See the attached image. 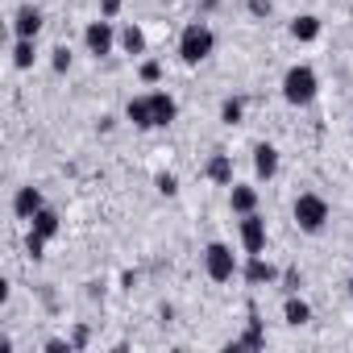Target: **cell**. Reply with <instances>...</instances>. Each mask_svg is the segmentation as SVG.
I'll use <instances>...</instances> for the list:
<instances>
[{
    "instance_id": "6da1fadb",
    "label": "cell",
    "mask_w": 353,
    "mask_h": 353,
    "mask_svg": "<svg viewBox=\"0 0 353 353\" xmlns=\"http://www.w3.org/2000/svg\"><path fill=\"white\" fill-rule=\"evenodd\" d=\"M212 50H216L212 26H208V21H188L183 34H179V59H183L188 67H200V63L212 59Z\"/></svg>"
},
{
    "instance_id": "7a4b0ae2",
    "label": "cell",
    "mask_w": 353,
    "mask_h": 353,
    "mask_svg": "<svg viewBox=\"0 0 353 353\" xmlns=\"http://www.w3.org/2000/svg\"><path fill=\"white\" fill-rule=\"evenodd\" d=\"M316 96H320V75H316L307 63L287 67V75H283V100L295 104V108H307Z\"/></svg>"
},
{
    "instance_id": "3957f363",
    "label": "cell",
    "mask_w": 353,
    "mask_h": 353,
    "mask_svg": "<svg viewBox=\"0 0 353 353\" xmlns=\"http://www.w3.org/2000/svg\"><path fill=\"white\" fill-rule=\"evenodd\" d=\"M291 216H295L299 233H312V237H316V233H324V225H328L332 208H328V200H324V196H316V192H303V196L295 200Z\"/></svg>"
},
{
    "instance_id": "277c9868",
    "label": "cell",
    "mask_w": 353,
    "mask_h": 353,
    "mask_svg": "<svg viewBox=\"0 0 353 353\" xmlns=\"http://www.w3.org/2000/svg\"><path fill=\"white\" fill-rule=\"evenodd\" d=\"M204 270H208L212 283H233V279L241 274V262H237L233 245H225V241H208V245H204Z\"/></svg>"
},
{
    "instance_id": "5b68a950",
    "label": "cell",
    "mask_w": 353,
    "mask_h": 353,
    "mask_svg": "<svg viewBox=\"0 0 353 353\" xmlns=\"http://www.w3.org/2000/svg\"><path fill=\"white\" fill-rule=\"evenodd\" d=\"M117 38H121V34L112 30V21H108V17H96V21H88V30H83V46H88V54H96V59L112 54Z\"/></svg>"
},
{
    "instance_id": "8992f818",
    "label": "cell",
    "mask_w": 353,
    "mask_h": 353,
    "mask_svg": "<svg viewBox=\"0 0 353 353\" xmlns=\"http://www.w3.org/2000/svg\"><path fill=\"white\" fill-rule=\"evenodd\" d=\"M237 233H241V250H245V254H266V221H262L258 212L241 216Z\"/></svg>"
},
{
    "instance_id": "52a82bcc",
    "label": "cell",
    "mask_w": 353,
    "mask_h": 353,
    "mask_svg": "<svg viewBox=\"0 0 353 353\" xmlns=\"http://www.w3.org/2000/svg\"><path fill=\"white\" fill-rule=\"evenodd\" d=\"M241 279L250 283V287H274L283 274L262 258V254H245V266H241Z\"/></svg>"
},
{
    "instance_id": "ba28073f",
    "label": "cell",
    "mask_w": 353,
    "mask_h": 353,
    "mask_svg": "<svg viewBox=\"0 0 353 353\" xmlns=\"http://www.w3.org/2000/svg\"><path fill=\"white\" fill-rule=\"evenodd\" d=\"M150 108H154V129H166V125H174V117H179V104H174V96L162 92V88L150 92Z\"/></svg>"
},
{
    "instance_id": "9c48e42d",
    "label": "cell",
    "mask_w": 353,
    "mask_h": 353,
    "mask_svg": "<svg viewBox=\"0 0 353 353\" xmlns=\"http://www.w3.org/2000/svg\"><path fill=\"white\" fill-rule=\"evenodd\" d=\"M13 34L17 38H38L42 34V9L38 5H21L13 13Z\"/></svg>"
},
{
    "instance_id": "30bf717a",
    "label": "cell",
    "mask_w": 353,
    "mask_h": 353,
    "mask_svg": "<svg viewBox=\"0 0 353 353\" xmlns=\"http://www.w3.org/2000/svg\"><path fill=\"white\" fill-rule=\"evenodd\" d=\"M254 174H258V179H266V183L279 174V150L270 141H258L254 145Z\"/></svg>"
},
{
    "instance_id": "8fae6325",
    "label": "cell",
    "mask_w": 353,
    "mask_h": 353,
    "mask_svg": "<svg viewBox=\"0 0 353 353\" xmlns=\"http://www.w3.org/2000/svg\"><path fill=\"white\" fill-rule=\"evenodd\" d=\"M42 208H46V200H42L38 188H17V196H13V212H17L21 221H34Z\"/></svg>"
},
{
    "instance_id": "7c38bea8",
    "label": "cell",
    "mask_w": 353,
    "mask_h": 353,
    "mask_svg": "<svg viewBox=\"0 0 353 353\" xmlns=\"http://www.w3.org/2000/svg\"><path fill=\"white\" fill-rule=\"evenodd\" d=\"M229 208H233V216H250V212H258V188H250V183H233V188H229Z\"/></svg>"
},
{
    "instance_id": "4fadbf2b",
    "label": "cell",
    "mask_w": 353,
    "mask_h": 353,
    "mask_svg": "<svg viewBox=\"0 0 353 353\" xmlns=\"http://www.w3.org/2000/svg\"><path fill=\"white\" fill-rule=\"evenodd\" d=\"M204 174L216 183V188H233V158L225 154V150H216L212 158H208V166H204Z\"/></svg>"
},
{
    "instance_id": "5bb4252c",
    "label": "cell",
    "mask_w": 353,
    "mask_h": 353,
    "mask_svg": "<svg viewBox=\"0 0 353 353\" xmlns=\"http://www.w3.org/2000/svg\"><path fill=\"white\" fill-rule=\"evenodd\" d=\"M125 121H129L133 129H154V108H150V92H145V96H133V100L125 104Z\"/></svg>"
},
{
    "instance_id": "9a60e30c",
    "label": "cell",
    "mask_w": 353,
    "mask_h": 353,
    "mask_svg": "<svg viewBox=\"0 0 353 353\" xmlns=\"http://www.w3.org/2000/svg\"><path fill=\"white\" fill-rule=\"evenodd\" d=\"M320 30H324V26H320L316 13H299V17L291 21V38H295V42H316Z\"/></svg>"
},
{
    "instance_id": "2e32d148",
    "label": "cell",
    "mask_w": 353,
    "mask_h": 353,
    "mask_svg": "<svg viewBox=\"0 0 353 353\" xmlns=\"http://www.w3.org/2000/svg\"><path fill=\"white\" fill-rule=\"evenodd\" d=\"M283 320H287L291 328H303V324L312 320V303L299 299V295H287V303H283Z\"/></svg>"
},
{
    "instance_id": "e0dca14e",
    "label": "cell",
    "mask_w": 353,
    "mask_h": 353,
    "mask_svg": "<svg viewBox=\"0 0 353 353\" xmlns=\"http://www.w3.org/2000/svg\"><path fill=\"white\" fill-rule=\"evenodd\" d=\"M38 63V38H17L13 42V67L17 71H30Z\"/></svg>"
},
{
    "instance_id": "ac0fdd59",
    "label": "cell",
    "mask_w": 353,
    "mask_h": 353,
    "mask_svg": "<svg viewBox=\"0 0 353 353\" xmlns=\"http://www.w3.org/2000/svg\"><path fill=\"white\" fill-rule=\"evenodd\" d=\"M30 229H34V233H42L46 241H54V237L63 233V221H59V212H54V208H42V212L30 221Z\"/></svg>"
},
{
    "instance_id": "d6986e66",
    "label": "cell",
    "mask_w": 353,
    "mask_h": 353,
    "mask_svg": "<svg viewBox=\"0 0 353 353\" xmlns=\"http://www.w3.org/2000/svg\"><path fill=\"white\" fill-rule=\"evenodd\" d=\"M117 46H121L125 54H145V30L129 21V26L121 30V38H117Z\"/></svg>"
},
{
    "instance_id": "ffe728a7",
    "label": "cell",
    "mask_w": 353,
    "mask_h": 353,
    "mask_svg": "<svg viewBox=\"0 0 353 353\" xmlns=\"http://www.w3.org/2000/svg\"><path fill=\"white\" fill-rule=\"evenodd\" d=\"M266 345V332H262V320H258V312H250V328H245V336H237L229 349H262Z\"/></svg>"
},
{
    "instance_id": "44dd1931",
    "label": "cell",
    "mask_w": 353,
    "mask_h": 353,
    "mask_svg": "<svg viewBox=\"0 0 353 353\" xmlns=\"http://www.w3.org/2000/svg\"><path fill=\"white\" fill-rule=\"evenodd\" d=\"M241 117H245V100L241 96H225L221 100V121L225 125H241Z\"/></svg>"
},
{
    "instance_id": "7402d4cb",
    "label": "cell",
    "mask_w": 353,
    "mask_h": 353,
    "mask_svg": "<svg viewBox=\"0 0 353 353\" xmlns=\"http://www.w3.org/2000/svg\"><path fill=\"white\" fill-rule=\"evenodd\" d=\"M154 188H158V196H166V200H170V196H179V179H174V174H166V170L154 179Z\"/></svg>"
},
{
    "instance_id": "603a6c76",
    "label": "cell",
    "mask_w": 353,
    "mask_h": 353,
    "mask_svg": "<svg viewBox=\"0 0 353 353\" xmlns=\"http://www.w3.org/2000/svg\"><path fill=\"white\" fill-rule=\"evenodd\" d=\"M50 67L63 75V71H71V46H54L50 50Z\"/></svg>"
},
{
    "instance_id": "cb8c5ba5",
    "label": "cell",
    "mask_w": 353,
    "mask_h": 353,
    "mask_svg": "<svg viewBox=\"0 0 353 353\" xmlns=\"http://www.w3.org/2000/svg\"><path fill=\"white\" fill-rule=\"evenodd\" d=\"M137 75H141V83H158V79H162V63H158V59H145V63L137 67Z\"/></svg>"
},
{
    "instance_id": "d4e9b609",
    "label": "cell",
    "mask_w": 353,
    "mask_h": 353,
    "mask_svg": "<svg viewBox=\"0 0 353 353\" xmlns=\"http://www.w3.org/2000/svg\"><path fill=\"white\" fill-rule=\"evenodd\" d=\"M279 283H283V291H287V295H299V287H303V274L291 266V270H283V279H279Z\"/></svg>"
},
{
    "instance_id": "484cf974",
    "label": "cell",
    "mask_w": 353,
    "mask_h": 353,
    "mask_svg": "<svg viewBox=\"0 0 353 353\" xmlns=\"http://www.w3.org/2000/svg\"><path fill=\"white\" fill-rule=\"evenodd\" d=\"M42 250H46V237H42V233H34V229H30V237H26V254H30V258H34V262H38V258H42Z\"/></svg>"
},
{
    "instance_id": "4316f807",
    "label": "cell",
    "mask_w": 353,
    "mask_h": 353,
    "mask_svg": "<svg viewBox=\"0 0 353 353\" xmlns=\"http://www.w3.org/2000/svg\"><path fill=\"white\" fill-rule=\"evenodd\" d=\"M121 5H125V0H100V17H108V21H112V17L121 13Z\"/></svg>"
},
{
    "instance_id": "83f0119b",
    "label": "cell",
    "mask_w": 353,
    "mask_h": 353,
    "mask_svg": "<svg viewBox=\"0 0 353 353\" xmlns=\"http://www.w3.org/2000/svg\"><path fill=\"white\" fill-rule=\"evenodd\" d=\"M71 349H75L71 341H59V336H54V341H46V353H71Z\"/></svg>"
},
{
    "instance_id": "f1b7e54d",
    "label": "cell",
    "mask_w": 353,
    "mask_h": 353,
    "mask_svg": "<svg viewBox=\"0 0 353 353\" xmlns=\"http://www.w3.org/2000/svg\"><path fill=\"white\" fill-rule=\"evenodd\" d=\"M250 13H254V17H266V13H270V0H250Z\"/></svg>"
},
{
    "instance_id": "f546056e",
    "label": "cell",
    "mask_w": 353,
    "mask_h": 353,
    "mask_svg": "<svg viewBox=\"0 0 353 353\" xmlns=\"http://www.w3.org/2000/svg\"><path fill=\"white\" fill-rule=\"evenodd\" d=\"M71 345H75V349H83V345H88V328H75V336H71Z\"/></svg>"
},
{
    "instance_id": "4dcf8cb0",
    "label": "cell",
    "mask_w": 353,
    "mask_h": 353,
    "mask_svg": "<svg viewBox=\"0 0 353 353\" xmlns=\"http://www.w3.org/2000/svg\"><path fill=\"white\" fill-rule=\"evenodd\" d=\"M345 287H349V295H353V279H349V283H345Z\"/></svg>"
}]
</instances>
